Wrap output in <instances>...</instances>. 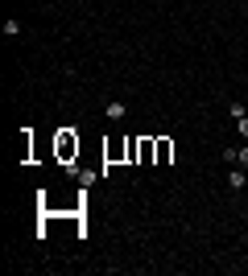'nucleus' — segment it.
<instances>
[{
  "instance_id": "f257e3e1",
  "label": "nucleus",
  "mask_w": 248,
  "mask_h": 276,
  "mask_svg": "<svg viewBox=\"0 0 248 276\" xmlns=\"http://www.w3.org/2000/svg\"><path fill=\"white\" fill-rule=\"evenodd\" d=\"M54 152H58L62 165H75V157H79V136H75L71 128H62V132L54 136Z\"/></svg>"
},
{
  "instance_id": "f03ea898",
  "label": "nucleus",
  "mask_w": 248,
  "mask_h": 276,
  "mask_svg": "<svg viewBox=\"0 0 248 276\" xmlns=\"http://www.w3.org/2000/svg\"><path fill=\"white\" fill-rule=\"evenodd\" d=\"M137 165H158V144H153V136H141V157Z\"/></svg>"
},
{
  "instance_id": "7ed1b4c3",
  "label": "nucleus",
  "mask_w": 248,
  "mask_h": 276,
  "mask_svg": "<svg viewBox=\"0 0 248 276\" xmlns=\"http://www.w3.org/2000/svg\"><path fill=\"white\" fill-rule=\"evenodd\" d=\"M153 144H158V165H170L174 161V140L170 136H153Z\"/></svg>"
},
{
  "instance_id": "20e7f679",
  "label": "nucleus",
  "mask_w": 248,
  "mask_h": 276,
  "mask_svg": "<svg viewBox=\"0 0 248 276\" xmlns=\"http://www.w3.org/2000/svg\"><path fill=\"white\" fill-rule=\"evenodd\" d=\"M129 115V103H120V99H108V120H124Z\"/></svg>"
},
{
  "instance_id": "39448f33",
  "label": "nucleus",
  "mask_w": 248,
  "mask_h": 276,
  "mask_svg": "<svg viewBox=\"0 0 248 276\" xmlns=\"http://www.w3.org/2000/svg\"><path fill=\"white\" fill-rule=\"evenodd\" d=\"M228 186H232V190H244V169H232V173H228Z\"/></svg>"
},
{
  "instance_id": "423d86ee",
  "label": "nucleus",
  "mask_w": 248,
  "mask_h": 276,
  "mask_svg": "<svg viewBox=\"0 0 248 276\" xmlns=\"http://www.w3.org/2000/svg\"><path fill=\"white\" fill-rule=\"evenodd\" d=\"M236 161H240V165H248V144H240V148H236Z\"/></svg>"
},
{
  "instance_id": "0eeeda50",
  "label": "nucleus",
  "mask_w": 248,
  "mask_h": 276,
  "mask_svg": "<svg viewBox=\"0 0 248 276\" xmlns=\"http://www.w3.org/2000/svg\"><path fill=\"white\" fill-rule=\"evenodd\" d=\"M236 124H240V140H248V115H244V120H236Z\"/></svg>"
}]
</instances>
